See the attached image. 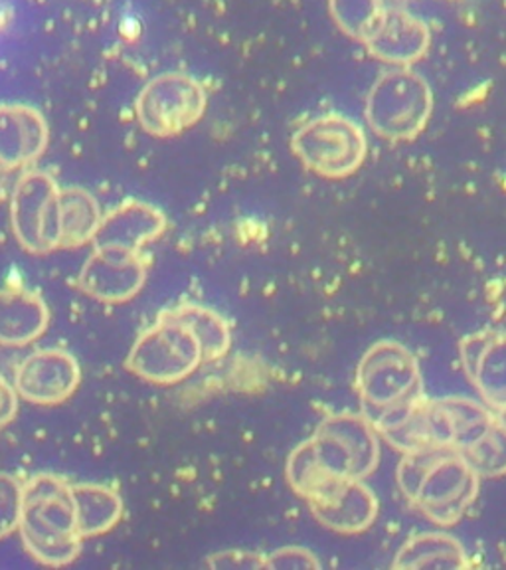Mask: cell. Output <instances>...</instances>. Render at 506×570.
<instances>
[{
    "label": "cell",
    "instance_id": "cell-1",
    "mask_svg": "<svg viewBox=\"0 0 506 570\" xmlns=\"http://www.w3.org/2000/svg\"><path fill=\"white\" fill-rule=\"evenodd\" d=\"M378 444L373 424L356 416H335L323 422L312 440L289 460V480L302 498H317L340 483L358 481L374 472Z\"/></svg>",
    "mask_w": 506,
    "mask_h": 570
},
{
    "label": "cell",
    "instance_id": "cell-2",
    "mask_svg": "<svg viewBox=\"0 0 506 570\" xmlns=\"http://www.w3.org/2000/svg\"><path fill=\"white\" fill-rule=\"evenodd\" d=\"M401 493L437 525H455L479 490V473L452 448L408 452L400 463Z\"/></svg>",
    "mask_w": 506,
    "mask_h": 570
},
{
    "label": "cell",
    "instance_id": "cell-3",
    "mask_svg": "<svg viewBox=\"0 0 506 570\" xmlns=\"http://www.w3.org/2000/svg\"><path fill=\"white\" fill-rule=\"evenodd\" d=\"M18 534L28 554L46 567H66L80 557L83 539L70 481L53 473H38L24 481Z\"/></svg>",
    "mask_w": 506,
    "mask_h": 570
},
{
    "label": "cell",
    "instance_id": "cell-4",
    "mask_svg": "<svg viewBox=\"0 0 506 570\" xmlns=\"http://www.w3.org/2000/svg\"><path fill=\"white\" fill-rule=\"evenodd\" d=\"M358 391L373 428L390 432L421 404V376L406 348L380 343L368 351L358 368Z\"/></svg>",
    "mask_w": 506,
    "mask_h": 570
},
{
    "label": "cell",
    "instance_id": "cell-5",
    "mask_svg": "<svg viewBox=\"0 0 506 570\" xmlns=\"http://www.w3.org/2000/svg\"><path fill=\"white\" fill-rule=\"evenodd\" d=\"M205 363L210 356L202 341L170 307L137 337L125 366L145 383L170 386L187 381Z\"/></svg>",
    "mask_w": 506,
    "mask_h": 570
},
{
    "label": "cell",
    "instance_id": "cell-6",
    "mask_svg": "<svg viewBox=\"0 0 506 570\" xmlns=\"http://www.w3.org/2000/svg\"><path fill=\"white\" fill-rule=\"evenodd\" d=\"M434 106L436 99L424 76L411 68H394L384 71L370 89L366 119L386 141H414L429 124Z\"/></svg>",
    "mask_w": 506,
    "mask_h": 570
},
{
    "label": "cell",
    "instance_id": "cell-7",
    "mask_svg": "<svg viewBox=\"0 0 506 570\" xmlns=\"http://www.w3.org/2000/svg\"><path fill=\"white\" fill-rule=\"evenodd\" d=\"M295 157L317 177L348 178L368 155L365 129L350 117L329 111L299 127L291 139Z\"/></svg>",
    "mask_w": 506,
    "mask_h": 570
},
{
    "label": "cell",
    "instance_id": "cell-8",
    "mask_svg": "<svg viewBox=\"0 0 506 570\" xmlns=\"http://www.w3.org/2000/svg\"><path fill=\"white\" fill-rule=\"evenodd\" d=\"M208 94L185 71H165L142 86L135 99V116L142 131L155 139H172L202 121Z\"/></svg>",
    "mask_w": 506,
    "mask_h": 570
},
{
    "label": "cell",
    "instance_id": "cell-9",
    "mask_svg": "<svg viewBox=\"0 0 506 570\" xmlns=\"http://www.w3.org/2000/svg\"><path fill=\"white\" fill-rule=\"evenodd\" d=\"M60 190L52 175L28 169L10 196L12 234L22 249L46 256L60 249Z\"/></svg>",
    "mask_w": 506,
    "mask_h": 570
},
{
    "label": "cell",
    "instance_id": "cell-10",
    "mask_svg": "<svg viewBox=\"0 0 506 570\" xmlns=\"http://www.w3.org/2000/svg\"><path fill=\"white\" fill-rule=\"evenodd\" d=\"M81 384L80 363L66 348L32 351L14 373L20 401L36 406H58L70 401Z\"/></svg>",
    "mask_w": 506,
    "mask_h": 570
},
{
    "label": "cell",
    "instance_id": "cell-11",
    "mask_svg": "<svg viewBox=\"0 0 506 570\" xmlns=\"http://www.w3.org/2000/svg\"><path fill=\"white\" fill-rule=\"evenodd\" d=\"M147 282V264L141 252L93 248L81 267L78 287L91 299L121 305L141 294Z\"/></svg>",
    "mask_w": 506,
    "mask_h": 570
},
{
    "label": "cell",
    "instance_id": "cell-12",
    "mask_svg": "<svg viewBox=\"0 0 506 570\" xmlns=\"http://www.w3.org/2000/svg\"><path fill=\"white\" fill-rule=\"evenodd\" d=\"M48 142V121L36 107L0 101V175L30 169L44 157Z\"/></svg>",
    "mask_w": 506,
    "mask_h": 570
},
{
    "label": "cell",
    "instance_id": "cell-13",
    "mask_svg": "<svg viewBox=\"0 0 506 570\" xmlns=\"http://www.w3.org/2000/svg\"><path fill=\"white\" fill-rule=\"evenodd\" d=\"M363 45L376 60L394 68H411L431 45V32L421 18L409 10L386 9L378 27Z\"/></svg>",
    "mask_w": 506,
    "mask_h": 570
},
{
    "label": "cell",
    "instance_id": "cell-14",
    "mask_svg": "<svg viewBox=\"0 0 506 570\" xmlns=\"http://www.w3.org/2000/svg\"><path fill=\"white\" fill-rule=\"evenodd\" d=\"M165 230L167 216L160 208L129 198L101 216L98 234L91 244L93 248L142 252V248L159 240Z\"/></svg>",
    "mask_w": 506,
    "mask_h": 570
},
{
    "label": "cell",
    "instance_id": "cell-15",
    "mask_svg": "<svg viewBox=\"0 0 506 570\" xmlns=\"http://www.w3.org/2000/svg\"><path fill=\"white\" fill-rule=\"evenodd\" d=\"M50 327V309L40 295L24 285L0 289V345L28 347Z\"/></svg>",
    "mask_w": 506,
    "mask_h": 570
},
{
    "label": "cell",
    "instance_id": "cell-16",
    "mask_svg": "<svg viewBox=\"0 0 506 570\" xmlns=\"http://www.w3.org/2000/svg\"><path fill=\"white\" fill-rule=\"evenodd\" d=\"M465 373L493 409H506V335L489 333L463 345Z\"/></svg>",
    "mask_w": 506,
    "mask_h": 570
},
{
    "label": "cell",
    "instance_id": "cell-17",
    "mask_svg": "<svg viewBox=\"0 0 506 570\" xmlns=\"http://www.w3.org/2000/svg\"><path fill=\"white\" fill-rule=\"evenodd\" d=\"M312 513L320 525L330 527L338 533H358L373 525L378 511L376 499L360 480L348 481L333 490L325 491L319 498L311 499Z\"/></svg>",
    "mask_w": 506,
    "mask_h": 570
},
{
    "label": "cell",
    "instance_id": "cell-18",
    "mask_svg": "<svg viewBox=\"0 0 506 570\" xmlns=\"http://www.w3.org/2000/svg\"><path fill=\"white\" fill-rule=\"evenodd\" d=\"M71 495L83 541L111 533L121 523L123 499L106 483H71Z\"/></svg>",
    "mask_w": 506,
    "mask_h": 570
},
{
    "label": "cell",
    "instance_id": "cell-19",
    "mask_svg": "<svg viewBox=\"0 0 506 570\" xmlns=\"http://www.w3.org/2000/svg\"><path fill=\"white\" fill-rule=\"evenodd\" d=\"M98 198L80 187H62L60 190V249H78L88 246L98 234L101 224Z\"/></svg>",
    "mask_w": 506,
    "mask_h": 570
},
{
    "label": "cell",
    "instance_id": "cell-20",
    "mask_svg": "<svg viewBox=\"0 0 506 570\" xmlns=\"http://www.w3.org/2000/svg\"><path fill=\"white\" fill-rule=\"evenodd\" d=\"M462 544L447 534L427 533L401 547L394 567H465Z\"/></svg>",
    "mask_w": 506,
    "mask_h": 570
},
{
    "label": "cell",
    "instance_id": "cell-21",
    "mask_svg": "<svg viewBox=\"0 0 506 570\" xmlns=\"http://www.w3.org/2000/svg\"><path fill=\"white\" fill-rule=\"evenodd\" d=\"M330 12L345 35L365 42L386 12L383 0H329Z\"/></svg>",
    "mask_w": 506,
    "mask_h": 570
},
{
    "label": "cell",
    "instance_id": "cell-22",
    "mask_svg": "<svg viewBox=\"0 0 506 570\" xmlns=\"http://www.w3.org/2000/svg\"><path fill=\"white\" fill-rule=\"evenodd\" d=\"M22 491H24L22 481L10 473H0V541L18 533L20 511H22Z\"/></svg>",
    "mask_w": 506,
    "mask_h": 570
},
{
    "label": "cell",
    "instance_id": "cell-23",
    "mask_svg": "<svg viewBox=\"0 0 506 570\" xmlns=\"http://www.w3.org/2000/svg\"><path fill=\"white\" fill-rule=\"evenodd\" d=\"M20 396L14 383H10L4 374L0 373V430L10 426L18 416Z\"/></svg>",
    "mask_w": 506,
    "mask_h": 570
},
{
    "label": "cell",
    "instance_id": "cell-24",
    "mask_svg": "<svg viewBox=\"0 0 506 570\" xmlns=\"http://www.w3.org/2000/svg\"><path fill=\"white\" fill-rule=\"evenodd\" d=\"M266 567H285V569H302V567H319V561L312 559V554L305 549L289 547L284 551L274 552L271 559L266 561Z\"/></svg>",
    "mask_w": 506,
    "mask_h": 570
},
{
    "label": "cell",
    "instance_id": "cell-25",
    "mask_svg": "<svg viewBox=\"0 0 506 570\" xmlns=\"http://www.w3.org/2000/svg\"><path fill=\"white\" fill-rule=\"evenodd\" d=\"M498 420H500V424H503V428L506 430V409L498 412Z\"/></svg>",
    "mask_w": 506,
    "mask_h": 570
}]
</instances>
